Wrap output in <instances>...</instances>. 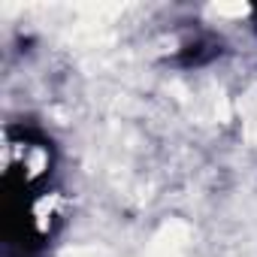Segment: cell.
Segmentation results:
<instances>
[{
    "label": "cell",
    "mask_w": 257,
    "mask_h": 257,
    "mask_svg": "<svg viewBox=\"0 0 257 257\" xmlns=\"http://www.w3.org/2000/svg\"><path fill=\"white\" fill-rule=\"evenodd\" d=\"M28 167H31V173L37 176V173H43V167H46V155L43 152H34L31 155V161H28Z\"/></svg>",
    "instance_id": "277c9868"
},
{
    "label": "cell",
    "mask_w": 257,
    "mask_h": 257,
    "mask_svg": "<svg viewBox=\"0 0 257 257\" xmlns=\"http://www.w3.org/2000/svg\"><path fill=\"white\" fill-rule=\"evenodd\" d=\"M209 13L224 16V19H242V16H248V4H212Z\"/></svg>",
    "instance_id": "7a4b0ae2"
},
{
    "label": "cell",
    "mask_w": 257,
    "mask_h": 257,
    "mask_svg": "<svg viewBox=\"0 0 257 257\" xmlns=\"http://www.w3.org/2000/svg\"><path fill=\"white\" fill-rule=\"evenodd\" d=\"M64 257H106V251L97 245H79V248H67Z\"/></svg>",
    "instance_id": "3957f363"
},
{
    "label": "cell",
    "mask_w": 257,
    "mask_h": 257,
    "mask_svg": "<svg viewBox=\"0 0 257 257\" xmlns=\"http://www.w3.org/2000/svg\"><path fill=\"white\" fill-rule=\"evenodd\" d=\"M188 242H191V227L179 218L161 224V230L155 233L146 257H185L188 251Z\"/></svg>",
    "instance_id": "6da1fadb"
}]
</instances>
